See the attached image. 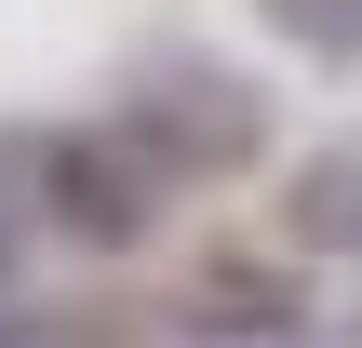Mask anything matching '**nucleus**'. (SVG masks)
Segmentation results:
<instances>
[{"mask_svg": "<svg viewBox=\"0 0 362 348\" xmlns=\"http://www.w3.org/2000/svg\"><path fill=\"white\" fill-rule=\"evenodd\" d=\"M121 134H134V148H148V174L175 188V174H242L269 121H255V94H242L228 67H215V80H202V67H175V80H148V94L121 107Z\"/></svg>", "mask_w": 362, "mask_h": 348, "instance_id": "obj_1", "label": "nucleus"}, {"mask_svg": "<svg viewBox=\"0 0 362 348\" xmlns=\"http://www.w3.org/2000/svg\"><path fill=\"white\" fill-rule=\"evenodd\" d=\"M148 201H161V174H148L134 134H54V148H40V215H54L67 241H134Z\"/></svg>", "mask_w": 362, "mask_h": 348, "instance_id": "obj_2", "label": "nucleus"}, {"mask_svg": "<svg viewBox=\"0 0 362 348\" xmlns=\"http://www.w3.org/2000/svg\"><path fill=\"white\" fill-rule=\"evenodd\" d=\"M202 322H228V335H282V295H269L255 268H202Z\"/></svg>", "mask_w": 362, "mask_h": 348, "instance_id": "obj_4", "label": "nucleus"}, {"mask_svg": "<svg viewBox=\"0 0 362 348\" xmlns=\"http://www.w3.org/2000/svg\"><path fill=\"white\" fill-rule=\"evenodd\" d=\"M296 241L362 255V161H309V174H296Z\"/></svg>", "mask_w": 362, "mask_h": 348, "instance_id": "obj_3", "label": "nucleus"}, {"mask_svg": "<svg viewBox=\"0 0 362 348\" xmlns=\"http://www.w3.org/2000/svg\"><path fill=\"white\" fill-rule=\"evenodd\" d=\"M269 27L309 54H362V0H269Z\"/></svg>", "mask_w": 362, "mask_h": 348, "instance_id": "obj_5", "label": "nucleus"}]
</instances>
